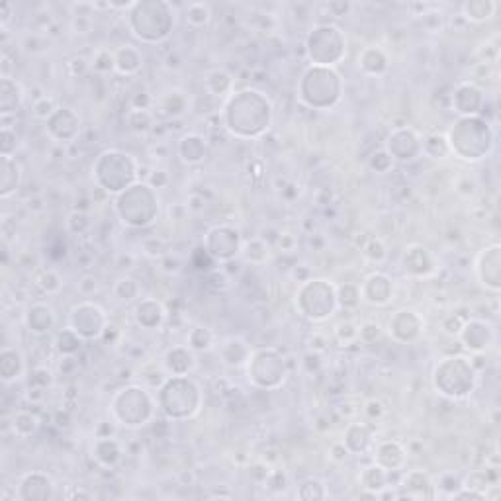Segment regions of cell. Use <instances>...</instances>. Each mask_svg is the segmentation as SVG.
Returning a JSON list of instances; mask_svg holds the SVG:
<instances>
[{
	"label": "cell",
	"instance_id": "cell-1",
	"mask_svg": "<svg viewBox=\"0 0 501 501\" xmlns=\"http://www.w3.org/2000/svg\"><path fill=\"white\" fill-rule=\"evenodd\" d=\"M159 402L169 419H186L200 409V388L186 376H169L161 386Z\"/></svg>",
	"mask_w": 501,
	"mask_h": 501
},
{
	"label": "cell",
	"instance_id": "cell-2",
	"mask_svg": "<svg viewBox=\"0 0 501 501\" xmlns=\"http://www.w3.org/2000/svg\"><path fill=\"white\" fill-rule=\"evenodd\" d=\"M302 100L312 108H331L341 100V77L331 67H315L306 71L300 84Z\"/></svg>",
	"mask_w": 501,
	"mask_h": 501
},
{
	"label": "cell",
	"instance_id": "cell-3",
	"mask_svg": "<svg viewBox=\"0 0 501 501\" xmlns=\"http://www.w3.org/2000/svg\"><path fill=\"white\" fill-rule=\"evenodd\" d=\"M306 45L315 67H333L347 55V40L343 32L329 24L313 27Z\"/></svg>",
	"mask_w": 501,
	"mask_h": 501
},
{
	"label": "cell",
	"instance_id": "cell-4",
	"mask_svg": "<svg viewBox=\"0 0 501 501\" xmlns=\"http://www.w3.org/2000/svg\"><path fill=\"white\" fill-rule=\"evenodd\" d=\"M175 16V6L169 4V8L155 20V18H149L145 2H136V6L132 8V14H130V26L134 29L136 38H139L141 41H147V43H157V41H163L171 36L176 22Z\"/></svg>",
	"mask_w": 501,
	"mask_h": 501
},
{
	"label": "cell",
	"instance_id": "cell-5",
	"mask_svg": "<svg viewBox=\"0 0 501 501\" xmlns=\"http://www.w3.org/2000/svg\"><path fill=\"white\" fill-rule=\"evenodd\" d=\"M116 400H120L123 404H127V411H123L122 415H118L116 421H120L125 427H141L153 417V407L155 402L151 398V393L141 388V386H127L114 395Z\"/></svg>",
	"mask_w": 501,
	"mask_h": 501
},
{
	"label": "cell",
	"instance_id": "cell-6",
	"mask_svg": "<svg viewBox=\"0 0 501 501\" xmlns=\"http://www.w3.org/2000/svg\"><path fill=\"white\" fill-rule=\"evenodd\" d=\"M106 326H108L106 312L93 302H82L79 306H75L69 315V327L82 339L102 337Z\"/></svg>",
	"mask_w": 501,
	"mask_h": 501
},
{
	"label": "cell",
	"instance_id": "cell-7",
	"mask_svg": "<svg viewBox=\"0 0 501 501\" xmlns=\"http://www.w3.org/2000/svg\"><path fill=\"white\" fill-rule=\"evenodd\" d=\"M247 370H249V380H253V384H257L258 388L262 386V380H265L267 372L271 374L274 388H278L286 378L284 358L274 349H260V351L251 352Z\"/></svg>",
	"mask_w": 501,
	"mask_h": 501
},
{
	"label": "cell",
	"instance_id": "cell-8",
	"mask_svg": "<svg viewBox=\"0 0 501 501\" xmlns=\"http://www.w3.org/2000/svg\"><path fill=\"white\" fill-rule=\"evenodd\" d=\"M206 253L221 262L233 260L241 253V235L231 225H217L212 228L206 235Z\"/></svg>",
	"mask_w": 501,
	"mask_h": 501
},
{
	"label": "cell",
	"instance_id": "cell-9",
	"mask_svg": "<svg viewBox=\"0 0 501 501\" xmlns=\"http://www.w3.org/2000/svg\"><path fill=\"white\" fill-rule=\"evenodd\" d=\"M456 337L461 339L462 345L472 352H486V349L491 347V343L496 339V329L493 326L486 323L484 319H468Z\"/></svg>",
	"mask_w": 501,
	"mask_h": 501
},
{
	"label": "cell",
	"instance_id": "cell-10",
	"mask_svg": "<svg viewBox=\"0 0 501 501\" xmlns=\"http://www.w3.org/2000/svg\"><path fill=\"white\" fill-rule=\"evenodd\" d=\"M476 274L478 280L484 288H488L491 292H500V245H491L486 247L478 258H476Z\"/></svg>",
	"mask_w": 501,
	"mask_h": 501
},
{
	"label": "cell",
	"instance_id": "cell-11",
	"mask_svg": "<svg viewBox=\"0 0 501 501\" xmlns=\"http://www.w3.org/2000/svg\"><path fill=\"white\" fill-rule=\"evenodd\" d=\"M361 290V300H365L370 306H386L393 296L392 278L384 272H374L366 278Z\"/></svg>",
	"mask_w": 501,
	"mask_h": 501
},
{
	"label": "cell",
	"instance_id": "cell-12",
	"mask_svg": "<svg viewBox=\"0 0 501 501\" xmlns=\"http://www.w3.org/2000/svg\"><path fill=\"white\" fill-rule=\"evenodd\" d=\"M423 329V319L413 310H400L390 319V333L398 341H413Z\"/></svg>",
	"mask_w": 501,
	"mask_h": 501
},
{
	"label": "cell",
	"instance_id": "cell-13",
	"mask_svg": "<svg viewBox=\"0 0 501 501\" xmlns=\"http://www.w3.org/2000/svg\"><path fill=\"white\" fill-rule=\"evenodd\" d=\"M163 368L171 376H188L190 372L196 368V356L190 347H173L164 354Z\"/></svg>",
	"mask_w": 501,
	"mask_h": 501
},
{
	"label": "cell",
	"instance_id": "cell-14",
	"mask_svg": "<svg viewBox=\"0 0 501 501\" xmlns=\"http://www.w3.org/2000/svg\"><path fill=\"white\" fill-rule=\"evenodd\" d=\"M402 265H404V271L411 276H427L435 271L431 255L421 245H411L407 249L406 255L402 258Z\"/></svg>",
	"mask_w": 501,
	"mask_h": 501
},
{
	"label": "cell",
	"instance_id": "cell-15",
	"mask_svg": "<svg viewBox=\"0 0 501 501\" xmlns=\"http://www.w3.org/2000/svg\"><path fill=\"white\" fill-rule=\"evenodd\" d=\"M0 116H16V112L24 104V88L20 86V82L10 79H2L0 82Z\"/></svg>",
	"mask_w": 501,
	"mask_h": 501
},
{
	"label": "cell",
	"instance_id": "cell-16",
	"mask_svg": "<svg viewBox=\"0 0 501 501\" xmlns=\"http://www.w3.org/2000/svg\"><path fill=\"white\" fill-rule=\"evenodd\" d=\"M484 104V98H482V93L476 88L474 84L470 82H464L456 88V95H454V108L459 114H462L464 118L468 116H476L480 108Z\"/></svg>",
	"mask_w": 501,
	"mask_h": 501
},
{
	"label": "cell",
	"instance_id": "cell-17",
	"mask_svg": "<svg viewBox=\"0 0 501 501\" xmlns=\"http://www.w3.org/2000/svg\"><path fill=\"white\" fill-rule=\"evenodd\" d=\"M0 196L10 198L22 182V164L14 157H0Z\"/></svg>",
	"mask_w": 501,
	"mask_h": 501
},
{
	"label": "cell",
	"instance_id": "cell-18",
	"mask_svg": "<svg viewBox=\"0 0 501 501\" xmlns=\"http://www.w3.org/2000/svg\"><path fill=\"white\" fill-rule=\"evenodd\" d=\"M26 372V363L22 352L4 347L0 352V374H2V382L4 384H12L16 380H20Z\"/></svg>",
	"mask_w": 501,
	"mask_h": 501
},
{
	"label": "cell",
	"instance_id": "cell-19",
	"mask_svg": "<svg viewBox=\"0 0 501 501\" xmlns=\"http://www.w3.org/2000/svg\"><path fill=\"white\" fill-rule=\"evenodd\" d=\"M26 326L32 333L43 335L55 326V312L47 304H34L26 313Z\"/></svg>",
	"mask_w": 501,
	"mask_h": 501
},
{
	"label": "cell",
	"instance_id": "cell-20",
	"mask_svg": "<svg viewBox=\"0 0 501 501\" xmlns=\"http://www.w3.org/2000/svg\"><path fill=\"white\" fill-rule=\"evenodd\" d=\"M461 12L464 20L472 22V24H482L493 18V14L498 12V2L493 0H468L461 6Z\"/></svg>",
	"mask_w": 501,
	"mask_h": 501
},
{
	"label": "cell",
	"instance_id": "cell-21",
	"mask_svg": "<svg viewBox=\"0 0 501 501\" xmlns=\"http://www.w3.org/2000/svg\"><path fill=\"white\" fill-rule=\"evenodd\" d=\"M164 319L163 306L157 300H143L136 308V321L145 329H157L161 327Z\"/></svg>",
	"mask_w": 501,
	"mask_h": 501
},
{
	"label": "cell",
	"instance_id": "cell-22",
	"mask_svg": "<svg viewBox=\"0 0 501 501\" xmlns=\"http://www.w3.org/2000/svg\"><path fill=\"white\" fill-rule=\"evenodd\" d=\"M343 443L347 445L351 454L352 452L354 454L366 452V448L370 447V443H372V433H370L368 425H365V423H351L347 427V431H345V441Z\"/></svg>",
	"mask_w": 501,
	"mask_h": 501
},
{
	"label": "cell",
	"instance_id": "cell-23",
	"mask_svg": "<svg viewBox=\"0 0 501 501\" xmlns=\"http://www.w3.org/2000/svg\"><path fill=\"white\" fill-rule=\"evenodd\" d=\"M178 153L182 157V161L188 164L202 163L204 157H206V143L200 136L196 134H188L180 139L178 143Z\"/></svg>",
	"mask_w": 501,
	"mask_h": 501
},
{
	"label": "cell",
	"instance_id": "cell-24",
	"mask_svg": "<svg viewBox=\"0 0 501 501\" xmlns=\"http://www.w3.org/2000/svg\"><path fill=\"white\" fill-rule=\"evenodd\" d=\"M114 55H116V71L120 75H136L143 65L141 63L143 57L134 45H122L120 49L114 51Z\"/></svg>",
	"mask_w": 501,
	"mask_h": 501
},
{
	"label": "cell",
	"instance_id": "cell-25",
	"mask_svg": "<svg viewBox=\"0 0 501 501\" xmlns=\"http://www.w3.org/2000/svg\"><path fill=\"white\" fill-rule=\"evenodd\" d=\"M358 67L365 71L366 75H382L388 69V57L380 47H366L363 53L358 55Z\"/></svg>",
	"mask_w": 501,
	"mask_h": 501
},
{
	"label": "cell",
	"instance_id": "cell-26",
	"mask_svg": "<svg viewBox=\"0 0 501 501\" xmlns=\"http://www.w3.org/2000/svg\"><path fill=\"white\" fill-rule=\"evenodd\" d=\"M95 456L98 459L100 464L114 466L116 462L120 461V456H122V447H120V443L114 437H108V441H106V437L96 439Z\"/></svg>",
	"mask_w": 501,
	"mask_h": 501
},
{
	"label": "cell",
	"instance_id": "cell-27",
	"mask_svg": "<svg viewBox=\"0 0 501 501\" xmlns=\"http://www.w3.org/2000/svg\"><path fill=\"white\" fill-rule=\"evenodd\" d=\"M388 478H390V472L384 470L382 466H378L376 462L372 466H368L363 470L361 474V486L365 489H370L372 493H378L382 489L390 488L388 486Z\"/></svg>",
	"mask_w": 501,
	"mask_h": 501
},
{
	"label": "cell",
	"instance_id": "cell-28",
	"mask_svg": "<svg viewBox=\"0 0 501 501\" xmlns=\"http://www.w3.org/2000/svg\"><path fill=\"white\" fill-rule=\"evenodd\" d=\"M386 459H392L390 461V472L398 470L404 461H406V448L402 447L398 441H386V443H380L376 448V464H382Z\"/></svg>",
	"mask_w": 501,
	"mask_h": 501
},
{
	"label": "cell",
	"instance_id": "cell-29",
	"mask_svg": "<svg viewBox=\"0 0 501 501\" xmlns=\"http://www.w3.org/2000/svg\"><path fill=\"white\" fill-rule=\"evenodd\" d=\"M421 151L431 157V159H445L450 155V145H448L447 136L443 134H431L421 141Z\"/></svg>",
	"mask_w": 501,
	"mask_h": 501
},
{
	"label": "cell",
	"instance_id": "cell-30",
	"mask_svg": "<svg viewBox=\"0 0 501 501\" xmlns=\"http://www.w3.org/2000/svg\"><path fill=\"white\" fill-rule=\"evenodd\" d=\"M184 18H186V24L192 27L208 26L212 20V8L208 2H190L184 8Z\"/></svg>",
	"mask_w": 501,
	"mask_h": 501
},
{
	"label": "cell",
	"instance_id": "cell-31",
	"mask_svg": "<svg viewBox=\"0 0 501 501\" xmlns=\"http://www.w3.org/2000/svg\"><path fill=\"white\" fill-rule=\"evenodd\" d=\"M241 255L251 265H262L269 258V243L262 237H253L241 247Z\"/></svg>",
	"mask_w": 501,
	"mask_h": 501
},
{
	"label": "cell",
	"instance_id": "cell-32",
	"mask_svg": "<svg viewBox=\"0 0 501 501\" xmlns=\"http://www.w3.org/2000/svg\"><path fill=\"white\" fill-rule=\"evenodd\" d=\"M214 343H216V335H214V331L210 329V327H194V329H190L188 333V347L192 351L196 352H206L210 351L212 347H214Z\"/></svg>",
	"mask_w": 501,
	"mask_h": 501
},
{
	"label": "cell",
	"instance_id": "cell-33",
	"mask_svg": "<svg viewBox=\"0 0 501 501\" xmlns=\"http://www.w3.org/2000/svg\"><path fill=\"white\" fill-rule=\"evenodd\" d=\"M38 427H40V419H38V415L36 413H32V411H18L16 415H14V423H12V429L14 433L18 435V437H22V439H26L29 435H34L38 431Z\"/></svg>",
	"mask_w": 501,
	"mask_h": 501
},
{
	"label": "cell",
	"instance_id": "cell-34",
	"mask_svg": "<svg viewBox=\"0 0 501 501\" xmlns=\"http://www.w3.org/2000/svg\"><path fill=\"white\" fill-rule=\"evenodd\" d=\"M204 82H206V88L214 96H219V93H221V96L228 95L231 90V86H233V79H231L225 71H219V69L210 71L206 75V81Z\"/></svg>",
	"mask_w": 501,
	"mask_h": 501
},
{
	"label": "cell",
	"instance_id": "cell-35",
	"mask_svg": "<svg viewBox=\"0 0 501 501\" xmlns=\"http://www.w3.org/2000/svg\"><path fill=\"white\" fill-rule=\"evenodd\" d=\"M81 341H82L81 335H77V333L69 327V329L61 331V333L57 335L55 347H57V351L61 352L63 356H71V354L77 352V349H81Z\"/></svg>",
	"mask_w": 501,
	"mask_h": 501
},
{
	"label": "cell",
	"instance_id": "cell-36",
	"mask_svg": "<svg viewBox=\"0 0 501 501\" xmlns=\"http://www.w3.org/2000/svg\"><path fill=\"white\" fill-rule=\"evenodd\" d=\"M361 304V290L358 286L345 284L337 290V306L345 310H352Z\"/></svg>",
	"mask_w": 501,
	"mask_h": 501
},
{
	"label": "cell",
	"instance_id": "cell-37",
	"mask_svg": "<svg viewBox=\"0 0 501 501\" xmlns=\"http://www.w3.org/2000/svg\"><path fill=\"white\" fill-rule=\"evenodd\" d=\"M114 294L118 296L123 302H132L139 294V286H137V280L125 276V278H120L116 286H114Z\"/></svg>",
	"mask_w": 501,
	"mask_h": 501
},
{
	"label": "cell",
	"instance_id": "cell-38",
	"mask_svg": "<svg viewBox=\"0 0 501 501\" xmlns=\"http://www.w3.org/2000/svg\"><path fill=\"white\" fill-rule=\"evenodd\" d=\"M93 69L98 73H108V71H116V55L110 49H98L93 57Z\"/></svg>",
	"mask_w": 501,
	"mask_h": 501
},
{
	"label": "cell",
	"instance_id": "cell-39",
	"mask_svg": "<svg viewBox=\"0 0 501 501\" xmlns=\"http://www.w3.org/2000/svg\"><path fill=\"white\" fill-rule=\"evenodd\" d=\"M404 486L409 489H421V496H423V498H427L425 489L433 488V484H431L429 476L423 474L421 470H413V472H409V474L406 476V480H404Z\"/></svg>",
	"mask_w": 501,
	"mask_h": 501
},
{
	"label": "cell",
	"instance_id": "cell-40",
	"mask_svg": "<svg viewBox=\"0 0 501 501\" xmlns=\"http://www.w3.org/2000/svg\"><path fill=\"white\" fill-rule=\"evenodd\" d=\"M38 286L45 294H57L61 290L63 282H61V276L55 271H43L38 276Z\"/></svg>",
	"mask_w": 501,
	"mask_h": 501
},
{
	"label": "cell",
	"instance_id": "cell-41",
	"mask_svg": "<svg viewBox=\"0 0 501 501\" xmlns=\"http://www.w3.org/2000/svg\"><path fill=\"white\" fill-rule=\"evenodd\" d=\"M335 339L341 345H351L354 341H358V326L352 321H341L335 327Z\"/></svg>",
	"mask_w": 501,
	"mask_h": 501
},
{
	"label": "cell",
	"instance_id": "cell-42",
	"mask_svg": "<svg viewBox=\"0 0 501 501\" xmlns=\"http://www.w3.org/2000/svg\"><path fill=\"white\" fill-rule=\"evenodd\" d=\"M365 257L372 262H382L384 258L388 257V251H386V245L382 239H370L368 243L365 245Z\"/></svg>",
	"mask_w": 501,
	"mask_h": 501
},
{
	"label": "cell",
	"instance_id": "cell-43",
	"mask_svg": "<svg viewBox=\"0 0 501 501\" xmlns=\"http://www.w3.org/2000/svg\"><path fill=\"white\" fill-rule=\"evenodd\" d=\"M53 384V372L49 370V368H45V366H38V368H34L32 370V376H29V386H34V388H47V386H51Z\"/></svg>",
	"mask_w": 501,
	"mask_h": 501
},
{
	"label": "cell",
	"instance_id": "cell-44",
	"mask_svg": "<svg viewBox=\"0 0 501 501\" xmlns=\"http://www.w3.org/2000/svg\"><path fill=\"white\" fill-rule=\"evenodd\" d=\"M32 112H34L36 118H40V120H45V122H47L55 112H57V108H55V102L51 98L43 96V98L36 100V102L32 104Z\"/></svg>",
	"mask_w": 501,
	"mask_h": 501
},
{
	"label": "cell",
	"instance_id": "cell-45",
	"mask_svg": "<svg viewBox=\"0 0 501 501\" xmlns=\"http://www.w3.org/2000/svg\"><path fill=\"white\" fill-rule=\"evenodd\" d=\"M12 141H18L16 132L8 127H0V155L2 157H12V153L18 147V143H12Z\"/></svg>",
	"mask_w": 501,
	"mask_h": 501
},
{
	"label": "cell",
	"instance_id": "cell-46",
	"mask_svg": "<svg viewBox=\"0 0 501 501\" xmlns=\"http://www.w3.org/2000/svg\"><path fill=\"white\" fill-rule=\"evenodd\" d=\"M169 251H167V243L159 237H149L143 241V255L149 258H163Z\"/></svg>",
	"mask_w": 501,
	"mask_h": 501
},
{
	"label": "cell",
	"instance_id": "cell-47",
	"mask_svg": "<svg viewBox=\"0 0 501 501\" xmlns=\"http://www.w3.org/2000/svg\"><path fill=\"white\" fill-rule=\"evenodd\" d=\"M393 159L390 157V153L388 151H378V153H374L372 155V159H370V169L372 171H376V173H386L390 167H392Z\"/></svg>",
	"mask_w": 501,
	"mask_h": 501
},
{
	"label": "cell",
	"instance_id": "cell-48",
	"mask_svg": "<svg viewBox=\"0 0 501 501\" xmlns=\"http://www.w3.org/2000/svg\"><path fill=\"white\" fill-rule=\"evenodd\" d=\"M380 333H382L380 326L374 321H366L363 326H358V339L363 343H374L380 337Z\"/></svg>",
	"mask_w": 501,
	"mask_h": 501
},
{
	"label": "cell",
	"instance_id": "cell-49",
	"mask_svg": "<svg viewBox=\"0 0 501 501\" xmlns=\"http://www.w3.org/2000/svg\"><path fill=\"white\" fill-rule=\"evenodd\" d=\"M468 321V317H461L459 313H454V315H448L447 319H445V323H443V329L447 331L448 335H459V331L462 329V326Z\"/></svg>",
	"mask_w": 501,
	"mask_h": 501
},
{
	"label": "cell",
	"instance_id": "cell-50",
	"mask_svg": "<svg viewBox=\"0 0 501 501\" xmlns=\"http://www.w3.org/2000/svg\"><path fill=\"white\" fill-rule=\"evenodd\" d=\"M147 184L151 188H163L169 184V173L164 169H153L147 178Z\"/></svg>",
	"mask_w": 501,
	"mask_h": 501
},
{
	"label": "cell",
	"instance_id": "cell-51",
	"mask_svg": "<svg viewBox=\"0 0 501 501\" xmlns=\"http://www.w3.org/2000/svg\"><path fill=\"white\" fill-rule=\"evenodd\" d=\"M296 245H298V239H296L294 233H288V231H280L278 233V247H280V251L290 253V251L296 249Z\"/></svg>",
	"mask_w": 501,
	"mask_h": 501
},
{
	"label": "cell",
	"instance_id": "cell-52",
	"mask_svg": "<svg viewBox=\"0 0 501 501\" xmlns=\"http://www.w3.org/2000/svg\"><path fill=\"white\" fill-rule=\"evenodd\" d=\"M96 290H98V280H96L95 276H84L81 282H79V292H81L84 298L95 296Z\"/></svg>",
	"mask_w": 501,
	"mask_h": 501
},
{
	"label": "cell",
	"instance_id": "cell-53",
	"mask_svg": "<svg viewBox=\"0 0 501 501\" xmlns=\"http://www.w3.org/2000/svg\"><path fill=\"white\" fill-rule=\"evenodd\" d=\"M384 406H382V402L378 400H370V402H366V407H365V413L368 415V419H380L382 415H384Z\"/></svg>",
	"mask_w": 501,
	"mask_h": 501
},
{
	"label": "cell",
	"instance_id": "cell-54",
	"mask_svg": "<svg viewBox=\"0 0 501 501\" xmlns=\"http://www.w3.org/2000/svg\"><path fill=\"white\" fill-rule=\"evenodd\" d=\"M159 265H161V269L164 272H169V274H175V272L180 271V260L176 257H173L171 253H167L163 258H159Z\"/></svg>",
	"mask_w": 501,
	"mask_h": 501
},
{
	"label": "cell",
	"instance_id": "cell-55",
	"mask_svg": "<svg viewBox=\"0 0 501 501\" xmlns=\"http://www.w3.org/2000/svg\"><path fill=\"white\" fill-rule=\"evenodd\" d=\"M349 448L345 443H335V445H331V450H329V456L333 459L335 462H345L349 459Z\"/></svg>",
	"mask_w": 501,
	"mask_h": 501
},
{
	"label": "cell",
	"instance_id": "cell-56",
	"mask_svg": "<svg viewBox=\"0 0 501 501\" xmlns=\"http://www.w3.org/2000/svg\"><path fill=\"white\" fill-rule=\"evenodd\" d=\"M132 106H134V110H149L151 96L147 93H139V95L134 96Z\"/></svg>",
	"mask_w": 501,
	"mask_h": 501
},
{
	"label": "cell",
	"instance_id": "cell-57",
	"mask_svg": "<svg viewBox=\"0 0 501 501\" xmlns=\"http://www.w3.org/2000/svg\"><path fill=\"white\" fill-rule=\"evenodd\" d=\"M327 345H329V341H327L321 333H315V335L312 337V341H310V349H312L313 352L326 351Z\"/></svg>",
	"mask_w": 501,
	"mask_h": 501
},
{
	"label": "cell",
	"instance_id": "cell-58",
	"mask_svg": "<svg viewBox=\"0 0 501 501\" xmlns=\"http://www.w3.org/2000/svg\"><path fill=\"white\" fill-rule=\"evenodd\" d=\"M10 16H12V4H10V2H2V4H0V26L6 27L8 20H10Z\"/></svg>",
	"mask_w": 501,
	"mask_h": 501
},
{
	"label": "cell",
	"instance_id": "cell-59",
	"mask_svg": "<svg viewBox=\"0 0 501 501\" xmlns=\"http://www.w3.org/2000/svg\"><path fill=\"white\" fill-rule=\"evenodd\" d=\"M43 398H45V390H43V388H34V386H29V390H27V400H29L32 404H40V402H43Z\"/></svg>",
	"mask_w": 501,
	"mask_h": 501
},
{
	"label": "cell",
	"instance_id": "cell-60",
	"mask_svg": "<svg viewBox=\"0 0 501 501\" xmlns=\"http://www.w3.org/2000/svg\"><path fill=\"white\" fill-rule=\"evenodd\" d=\"M327 8H329L331 12H335V16H337V10H341L339 16H345V12H349L351 4H337V2H331V4H327Z\"/></svg>",
	"mask_w": 501,
	"mask_h": 501
},
{
	"label": "cell",
	"instance_id": "cell-61",
	"mask_svg": "<svg viewBox=\"0 0 501 501\" xmlns=\"http://www.w3.org/2000/svg\"><path fill=\"white\" fill-rule=\"evenodd\" d=\"M134 260H136V258L132 257V255H125V257L122 255V257L118 258V267H120V269H132V267H134Z\"/></svg>",
	"mask_w": 501,
	"mask_h": 501
},
{
	"label": "cell",
	"instance_id": "cell-62",
	"mask_svg": "<svg viewBox=\"0 0 501 501\" xmlns=\"http://www.w3.org/2000/svg\"><path fill=\"white\" fill-rule=\"evenodd\" d=\"M55 423L59 425V427H69V423H71V417H69V413L65 417H61V411H57V415H55Z\"/></svg>",
	"mask_w": 501,
	"mask_h": 501
}]
</instances>
